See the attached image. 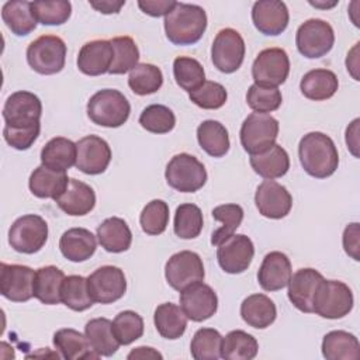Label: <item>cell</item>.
Masks as SVG:
<instances>
[{"label": "cell", "mask_w": 360, "mask_h": 360, "mask_svg": "<svg viewBox=\"0 0 360 360\" xmlns=\"http://www.w3.org/2000/svg\"><path fill=\"white\" fill-rule=\"evenodd\" d=\"M90 297L98 304H111L124 297L127 278L117 266H101L87 277Z\"/></svg>", "instance_id": "obj_13"}, {"label": "cell", "mask_w": 360, "mask_h": 360, "mask_svg": "<svg viewBox=\"0 0 360 360\" xmlns=\"http://www.w3.org/2000/svg\"><path fill=\"white\" fill-rule=\"evenodd\" d=\"M255 256V246L249 236L233 233L218 245L217 260L221 269L229 274H239L248 270Z\"/></svg>", "instance_id": "obj_14"}, {"label": "cell", "mask_w": 360, "mask_h": 360, "mask_svg": "<svg viewBox=\"0 0 360 360\" xmlns=\"http://www.w3.org/2000/svg\"><path fill=\"white\" fill-rule=\"evenodd\" d=\"M139 124L152 134H167L176 125L174 112L162 104H152L143 108L139 115Z\"/></svg>", "instance_id": "obj_47"}, {"label": "cell", "mask_w": 360, "mask_h": 360, "mask_svg": "<svg viewBox=\"0 0 360 360\" xmlns=\"http://www.w3.org/2000/svg\"><path fill=\"white\" fill-rule=\"evenodd\" d=\"M32 11L37 21L44 25H60L65 24L72 14V4L66 0L32 1Z\"/></svg>", "instance_id": "obj_50"}, {"label": "cell", "mask_w": 360, "mask_h": 360, "mask_svg": "<svg viewBox=\"0 0 360 360\" xmlns=\"http://www.w3.org/2000/svg\"><path fill=\"white\" fill-rule=\"evenodd\" d=\"M176 6L173 0H139L138 7L150 17L167 15Z\"/></svg>", "instance_id": "obj_55"}, {"label": "cell", "mask_w": 360, "mask_h": 360, "mask_svg": "<svg viewBox=\"0 0 360 360\" xmlns=\"http://www.w3.org/2000/svg\"><path fill=\"white\" fill-rule=\"evenodd\" d=\"M281 101L283 96L278 87H264L253 83L246 93V103L255 112L267 114L276 111Z\"/></svg>", "instance_id": "obj_51"}, {"label": "cell", "mask_w": 360, "mask_h": 360, "mask_svg": "<svg viewBox=\"0 0 360 360\" xmlns=\"http://www.w3.org/2000/svg\"><path fill=\"white\" fill-rule=\"evenodd\" d=\"M222 336L214 328L198 329L190 343V352L195 360H218L221 357Z\"/></svg>", "instance_id": "obj_46"}, {"label": "cell", "mask_w": 360, "mask_h": 360, "mask_svg": "<svg viewBox=\"0 0 360 360\" xmlns=\"http://www.w3.org/2000/svg\"><path fill=\"white\" fill-rule=\"evenodd\" d=\"M41 132V122L34 124L30 127H8L4 125L3 136L6 142L17 149V150H27L32 146Z\"/></svg>", "instance_id": "obj_53"}, {"label": "cell", "mask_w": 360, "mask_h": 360, "mask_svg": "<svg viewBox=\"0 0 360 360\" xmlns=\"http://www.w3.org/2000/svg\"><path fill=\"white\" fill-rule=\"evenodd\" d=\"M278 128V121L270 114L252 112L242 122L240 143L249 155L260 153L276 143Z\"/></svg>", "instance_id": "obj_7"}, {"label": "cell", "mask_w": 360, "mask_h": 360, "mask_svg": "<svg viewBox=\"0 0 360 360\" xmlns=\"http://www.w3.org/2000/svg\"><path fill=\"white\" fill-rule=\"evenodd\" d=\"M173 75L177 86L191 93L205 82L202 65L190 56H177L173 62Z\"/></svg>", "instance_id": "obj_45"}, {"label": "cell", "mask_w": 360, "mask_h": 360, "mask_svg": "<svg viewBox=\"0 0 360 360\" xmlns=\"http://www.w3.org/2000/svg\"><path fill=\"white\" fill-rule=\"evenodd\" d=\"M76 167L86 174H100L105 172L111 162L110 145L97 135H87L76 142Z\"/></svg>", "instance_id": "obj_19"}, {"label": "cell", "mask_w": 360, "mask_h": 360, "mask_svg": "<svg viewBox=\"0 0 360 360\" xmlns=\"http://www.w3.org/2000/svg\"><path fill=\"white\" fill-rule=\"evenodd\" d=\"M1 18L8 30L17 37H25L37 27V18L32 11V3L27 0H15L4 3Z\"/></svg>", "instance_id": "obj_35"}, {"label": "cell", "mask_w": 360, "mask_h": 360, "mask_svg": "<svg viewBox=\"0 0 360 360\" xmlns=\"http://www.w3.org/2000/svg\"><path fill=\"white\" fill-rule=\"evenodd\" d=\"M127 357L131 360V359H162L163 356L153 347L139 346V347L134 349Z\"/></svg>", "instance_id": "obj_58"}, {"label": "cell", "mask_w": 360, "mask_h": 360, "mask_svg": "<svg viewBox=\"0 0 360 360\" xmlns=\"http://www.w3.org/2000/svg\"><path fill=\"white\" fill-rule=\"evenodd\" d=\"M207 28L205 10L197 4L176 1L165 15V32L174 45H193L201 39Z\"/></svg>", "instance_id": "obj_2"}, {"label": "cell", "mask_w": 360, "mask_h": 360, "mask_svg": "<svg viewBox=\"0 0 360 360\" xmlns=\"http://www.w3.org/2000/svg\"><path fill=\"white\" fill-rule=\"evenodd\" d=\"M204 225V218L200 207L191 202L180 204L174 212V233L181 239H194L197 238Z\"/></svg>", "instance_id": "obj_44"}, {"label": "cell", "mask_w": 360, "mask_h": 360, "mask_svg": "<svg viewBox=\"0 0 360 360\" xmlns=\"http://www.w3.org/2000/svg\"><path fill=\"white\" fill-rule=\"evenodd\" d=\"M131 105L127 97L115 89H103L94 93L87 103L89 118L105 128H118L129 117Z\"/></svg>", "instance_id": "obj_3"}, {"label": "cell", "mask_w": 360, "mask_h": 360, "mask_svg": "<svg viewBox=\"0 0 360 360\" xmlns=\"http://www.w3.org/2000/svg\"><path fill=\"white\" fill-rule=\"evenodd\" d=\"M290 14L280 0H259L252 7V21L263 35H280L288 25Z\"/></svg>", "instance_id": "obj_20"}, {"label": "cell", "mask_w": 360, "mask_h": 360, "mask_svg": "<svg viewBox=\"0 0 360 360\" xmlns=\"http://www.w3.org/2000/svg\"><path fill=\"white\" fill-rule=\"evenodd\" d=\"M53 345L66 360L98 359L100 356L91 349L86 335L72 328H63L55 332Z\"/></svg>", "instance_id": "obj_30"}, {"label": "cell", "mask_w": 360, "mask_h": 360, "mask_svg": "<svg viewBox=\"0 0 360 360\" xmlns=\"http://www.w3.org/2000/svg\"><path fill=\"white\" fill-rule=\"evenodd\" d=\"M55 201L65 214L82 217L94 208L96 193L87 183L77 179H69L66 190Z\"/></svg>", "instance_id": "obj_24"}, {"label": "cell", "mask_w": 360, "mask_h": 360, "mask_svg": "<svg viewBox=\"0 0 360 360\" xmlns=\"http://www.w3.org/2000/svg\"><path fill=\"white\" fill-rule=\"evenodd\" d=\"M240 316L252 328L266 329L277 318L276 304L264 294H252L240 304Z\"/></svg>", "instance_id": "obj_31"}, {"label": "cell", "mask_w": 360, "mask_h": 360, "mask_svg": "<svg viewBox=\"0 0 360 360\" xmlns=\"http://www.w3.org/2000/svg\"><path fill=\"white\" fill-rule=\"evenodd\" d=\"M245 41L233 28H222L214 38L211 59L214 66L222 73L236 72L245 59Z\"/></svg>", "instance_id": "obj_10"}, {"label": "cell", "mask_w": 360, "mask_h": 360, "mask_svg": "<svg viewBox=\"0 0 360 360\" xmlns=\"http://www.w3.org/2000/svg\"><path fill=\"white\" fill-rule=\"evenodd\" d=\"M197 141L202 150L212 158H222L229 150V135L224 124L215 120H205L197 128Z\"/></svg>", "instance_id": "obj_38"}, {"label": "cell", "mask_w": 360, "mask_h": 360, "mask_svg": "<svg viewBox=\"0 0 360 360\" xmlns=\"http://www.w3.org/2000/svg\"><path fill=\"white\" fill-rule=\"evenodd\" d=\"M350 287L339 280H322L312 300V312L326 319H340L353 309Z\"/></svg>", "instance_id": "obj_4"}, {"label": "cell", "mask_w": 360, "mask_h": 360, "mask_svg": "<svg viewBox=\"0 0 360 360\" xmlns=\"http://www.w3.org/2000/svg\"><path fill=\"white\" fill-rule=\"evenodd\" d=\"M69 177L66 172L51 170L45 166H38L30 176L28 187L30 191L38 198L56 200L68 187Z\"/></svg>", "instance_id": "obj_29"}, {"label": "cell", "mask_w": 360, "mask_h": 360, "mask_svg": "<svg viewBox=\"0 0 360 360\" xmlns=\"http://www.w3.org/2000/svg\"><path fill=\"white\" fill-rule=\"evenodd\" d=\"M84 335L98 356H112L120 347V342L112 330V321L107 318L90 319L84 326Z\"/></svg>", "instance_id": "obj_37"}, {"label": "cell", "mask_w": 360, "mask_h": 360, "mask_svg": "<svg viewBox=\"0 0 360 360\" xmlns=\"http://www.w3.org/2000/svg\"><path fill=\"white\" fill-rule=\"evenodd\" d=\"M48 239V224L37 214L17 218L8 231L10 246L20 253L32 255L39 252Z\"/></svg>", "instance_id": "obj_8"}, {"label": "cell", "mask_w": 360, "mask_h": 360, "mask_svg": "<svg viewBox=\"0 0 360 360\" xmlns=\"http://www.w3.org/2000/svg\"><path fill=\"white\" fill-rule=\"evenodd\" d=\"M250 166L257 173L266 180H274L278 177H283L288 169H290V158L285 149L274 143L269 149L250 155Z\"/></svg>", "instance_id": "obj_27"}, {"label": "cell", "mask_w": 360, "mask_h": 360, "mask_svg": "<svg viewBox=\"0 0 360 360\" xmlns=\"http://www.w3.org/2000/svg\"><path fill=\"white\" fill-rule=\"evenodd\" d=\"M114 49L107 39H94L86 42L77 55V68L87 76H100L108 73L112 63Z\"/></svg>", "instance_id": "obj_23"}, {"label": "cell", "mask_w": 360, "mask_h": 360, "mask_svg": "<svg viewBox=\"0 0 360 360\" xmlns=\"http://www.w3.org/2000/svg\"><path fill=\"white\" fill-rule=\"evenodd\" d=\"M290 73V59L281 48H266L259 52L252 65L255 84L264 87H278Z\"/></svg>", "instance_id": "obj_11"}, {"label": "cell", "mask_w": 360, "mask_h": 360, "mask_svg": "<svg viewBox=\"0 0 360 360\" xmlns=\"http://www.w3.org/2000/svg\"><path fill=\"white\" fill-rule=\"evenodd\" d=\"M163 84L162 70L152 63H138L128 76L129 89L138 96L156 93Z\"/></svg>", "instance_id": "obj_41"}, {"label": "cell", "mask_w": 360, "mask_h": 360, "mask_svg": "<svg viewBox=\"0 0 360 360\" xmlns=\"http://www.w3.org/2000/svg\"><path fill=\"white\" fill-rule=\"evenodd\" d=\"M339 87V80L336 75L329 69H312L307 72L301 82V93L314 101H323L330 98Z\"/></svg>", "instance_id": "obj_32"}, {"label": "cell", "mask_w": 360, "mask_h": 360, "mask_svg": "<svg viewBox=\"0 0 360 360\" xmlns=\"http://www.w3.org/2000/svg\"><path fill=\"white\" fill-rule=\"evenodd\" d=\"M110 42L114 49V56L108 73L124 75L127 72H131L139 60V49L135 41L131 37L124 35L115 37L110 39Z\"/></svg>", "instance_id": "obj_43"}, {"label": "cell", "mask_w": 360, "mask_h": 360, "mask_svg": "<svg viewBox=\"0 0 360 360\" xmlns=\"http://www.w3.org/2000/svg\"><path fill=\"white\" fill-rule=\"evenodd\" d=\"M139 224L146 235H160L169 224V205L163 200L149 201L139 217Z\"/></svg>", "instance_id": "obj_48"}, {"label": "cell", "mask_w": 360, "mask_h": 360, "mask_svg": "<svg viewBox=\"0 0 360 360\" xmlns=\"http://www.w3.org/2000/svg\"><path fill=\"white\" fill-rule=\"evenodd\" d=\"M255 204L263 217L281 219L290 214L292 197L283 184L274 180H264L256 188Z\"/></svg>", "instance_id": "obj_18"}, {"label": "cell", "mask_w": 360, "mask_h": 360, "mask_svg": "<svg viewBox=\"0 0 360 360\" xmlns=\"http://www.w3.org/2000/svg\"><path fill=\"white\" fill-rule=\"evenodd\" d=\"M302 169L315 179L332 176L339 166V153L335 142L323 132L305 134L298 145Z\"/></svg>", "instance_id": "obj_1"}, {"label": "cell", "mask_w": 360, "mask_h": 360, "mask_svg": "<svg viewBox=\"0 0 360 360\" xmlns=\"http://www.w3.org/2000/svg\"><path fill=\"white\" fill-rule=\"evenodd\" d=\"M42 103L31 91L20 90L10 94L3 107V118L8 127H30L39 124Z\"/></svg>", "instance_id": "obj_16"}, {"label": "cell", "mask_w": 360, "mask_h": 360, "mask_svg": "<svg viewBox=\"0 0 360 360\" xmlns=\"http://www.w3.org/2000/svg\"><path fill=\"white\" fill-rule=\"evenodd\" d=\"M153 323L159 335L165 339L174 340L183 336L187 328V316L181 307L173 302H163L156 307Z\"/></svg>", "instance_id": "obj_34"}, {"label": "cell", "mask_w": 360, "mask_h": 360, "mask_svg": "<svg viewBox=\"0 0 360 360\" xmlns=\"http://www.w3.org/2000/svg\"><path fill=\"white\" fill-rule=\"evenodd\" d=\"M336 3H338V1H332V3H329V4H319V3H312V1H309V4H312V6H315V7H323V8H325V7H326V8H328V7H333Z\"/></svg>", "instance_id": "obj_59"}, {"label": "cell", "mask_w": 360, "mask_h": 360, "mask_svg": "<svg viewBox=\"0 0 360 360\" xmlns=\"http://www.w3.org/2000/svg\"><path fill=\"white\" fill-rule=\"evenodd\" d=\"M359 246H360V229H359V224L353 222V224H349L343 231V248H345V252L356 262L360 260Z\"/></svg>", "instance_id": "obj_54"}, {"label": "cell", "mask_w": 360, "mask_h": 360, "mask_svg": "<svg viewBox=\"0 0 360 360\" xmlns=\"http://www.w3.org/2000/svg\"><path fill=\"white\" fill-rule=\"evenodd\" d=\"M211 214L215 221L221 222V226L211 235V243L218 246L239 228L243 221V210L238 204H222L215 207Z\"/></svg>", "instance_id": "obj_42"}, {"label": "cell", "mask_w": 360, "mask_h": 360, "mask_svg": "<svg viewBox=\"0 0 360 360\" xmlns=\"http://www.w3.org/2000/svg\"><path fill=\"white\" fill-rule=\"evenodd\" d=\"M322 356L326 360H356L360 357L359 340L346 330H330L322 339Z\"/></svg>", "instance_id": "obj_36"}, {"label": "cell", "mask_w": 360, "mask_h": 360, "mask_svg": "<svg viewBox=\"0 0 360 360\" xmlns=\"http://www.w3.org/2000/svg\"><path fill=\"white\" fill-rule=\"evenodd\" d=\"M76 143L63 136L49 139L41 150V165L56 172H66L76 166Z\"/></svg>", "instance_id": "obj_26"}, {"label": "cell", "mask_w": 360, "mask_h": 360, "mask_svg": "<svg viewBox=\"0 0 360 360\" xmlns=\"http://www.w3.org/2000/svg\"><path fill=\"white\" fill-rule=\"evenodd\" d=\"M204 264L198 253L181 250L170 256L165 266V277L172 288L183 291L191 284L204 280Z\"/></svg>", "instance_id": "obj_12"}, {"label": "cell", "mask_w": 360, "mask_h": 360, "mask_svg": "<svg viewBox=\"0 0 360 360\" xmlns=\"http://www.w3.org/2000/svg\"><path fill=\"white\" fill-rule=\"evenodd\" d=\"M93 8L103 14H117L120 13L121 7L125 4L124 0L115 1V0H100V1H89Z\"/></svg>", "instance_id": "obj_56"}, {"label": "cell", "mask_w": 360, "mask_h": 360, "mask_svg": "<svg viewBox=\"0 0 360 360\" xmlns=\"http://www.w3.org/2000/svg\"><path fill=\"white\" fill-rule=\"evenodd\" d=\"M323 276L311 267L300 269L288 281V300L301 312H312V300Z\"/></svg>", "instance_id": "obj_21"}, {"label": "cell", "mask_w": 360, "mask_h": 360, "mask_svg": "<svg viewBox=\"0 0 360 360\" xmlns=\"http://www.w3.org/2000/svg\"><path fill=\"white\" fill-rule=\"evenodd\" d=\"M291 274L292 270L288 256L274 250L264 256L257 271V281L264 291H278L287 287Z\"/></svg>", "instance_id": "obj_22"}, {"label": "cell", "mask_w": 360, "mask_h": 360, "mask_svg": "<svg viewBox=\"0 0 360 360\" xmlns=\"http://www.w3.org/2000/svg\"><path fill=\"white\" fill-rule=\"evenodd\" d=\"M65 274L56 266H44L35 270L34 297L45 305H56L62 302L60 288Z\"/></svg>", "instance_id": "obj_33"}, {"label": "cell", "mask_w": 360, "mask_h": 360, "mask_svg": "<svg viewBox=\"0 0 360 360\" xmlns=\"http://www.w3.org/2000/svg\"><path fill=\"white\" fill-rule=\"evenodd\" d=\"M333 44V28L328 21L321 18H309L304 21L295 34L297 49L308 59L325 56L328 52H330Z\"/></svg>", "instance_id": "obj_9"}, {"label": "cell", "mask_w": 360, "mask_h": 360, "mask_svg": "<svg viewBox=\"0 0 360 360\" xmlns=\"http://www.w3.org/2000/svg\"><path fill=\"white\" fill-rule=\"evenodd\" d=\"M97 239L101 248L110 253H121L129 249L132 232L128 224L118 217H110L97 226Z\"/></svg>", "instance_id": "obj_28"}, {"label": "cell", "mask_w": 360, "mask_h": 360, "mask_svg": "<svg viewBox=\"0 0 360 360\" xmlns=\"http://www.w3.org/2000/svg\"><path fill=\"white\" fill-rule=\"evenodd\" d=\"M188 97L200 108L217 110L225 104L228 93L221 83L205 80L197 90L188 93Z\"/></svg>", "instance_id": "obj_52"}, {"label": "cell", "mask_w": 360, "mask_h": 360, "mask_svg": "<svg viewBox=\"0 0 360 360\" xmlns=\"http://www.w3.org/2000/svg\"><path fill=\"white\" fill-rule=\"evenodd\" d=\"M27 62L39 75H55L65 68L66 44L56 35H41L27 48Z\"/></svg>", "instance_id": "obj_5"}, {"label": "cell", "mask_w": 360, "mask_h": 360, "mask_svg": "<svg viewBox=\"0 0 360 360\" xmlns=\"http://www.w3.org/2000/svg\"><path fill=\"white\" fill-rule=\"evenodd\" d=\"M257 340L245 330H231L222 338L221 357L225 360H252L257 356Z\"/></svg>", "instance_id": "obj_39"}, {"label": "cell", "mask_w": 360, "mask_h": 360, "mask_svg": "<svg viewBox=\"0 0 360 360\" xmlns=\"http://www.w3.org/2000/svg\"><path fill=\"white\" fill-rule=\"evenodd\" d=\"M112 330L120 345H131L143 335V319L135 311H122L114 318Z\"/></svg>", "instance_id": "obj_49"}, {"label": "cell", "mask_w": 360, "mask_h": 360, "mask_svg": "<svg viewBox=\"0 0 360 360\" xmlns=\"http://www.w3.org/2000/svg\"><path fill=\"white\" fill-rule=\"evenodd\" d=\"M357 134H359V118H356L346 129V145L347 148L350 149V152L357 158L359 153H357V145H359V141H357Z\"/></svg>", "instance_id": "obj_57"}, {"label": "cell", "mask_w": 360, "mask_h": 360, "mask_svg": "<svg viewBox=\"0 0 360 360\" xmlns=\"http://www.w3.org/2000/svg\"><path fill=\"white\" fill-rule=\"evenodd\" d=\"M167 184L180 193H194L207 181V170L204 165L193 155H174L165 170Z\"/></svg>", "instance_id": "obj_6"}, {"label": "cell", "mask_w": 360, "mask_h": 360, "mask_svg": "<svg viewBox=\"0 0 360 360\" xmlns=\"http://www.w3.org/2000/svg\"><path fill=\"white\" fill-rule=\"evenodd\" d=\"M62 255L75 263L90 259L97 249L96 236L86 228H70L65 231L59 239Z\"/></svg>", "instance_id": "obj_25"}, {"label": "cell", "mask_w": 360, "mask_h": 360, "mask_svg": "<svg viewBox=\"0 0 360 360\" xmlns=\"http://www.w3.org/2000/svg\"><path fill=\"white\" fill-rule=\"evenodd\" d=\"M60 300L72 311L82 312L89 309L94 301L89 292L87 278L77 274L65 277L60 288Z\"/></svg>", "instance_id": "obj_40"}, {"label": "cell", "mask_w": 360, "mask_h": 360, "mask_svg": "<svg viewBox=\"0 0 360 360\" xmlns=\"http://www.w3.org/2000/svg\"><path fill=\"white\" fill-rule=\"evenodd\" d=\"M180 307L187 319L202 322L217 312L218 297L208 284L200 281L180 291Z\"/></svg>", "instance_id": "obj_17"}, {"label": "cell", "mask_w": 360, "mask_h": 360, "mask_svg": "<svg viewBox=\"0 0 360 360\" xmlns=\"http://www.w3.org/2000/svg\"><path fill=\"white\" fill-rule=\"evenodd\" d=\"M35 271L24 264H0V292L13 302H25L34 297Z\"/></svg>", "instance_id": "obj_15"}]
</instances>
